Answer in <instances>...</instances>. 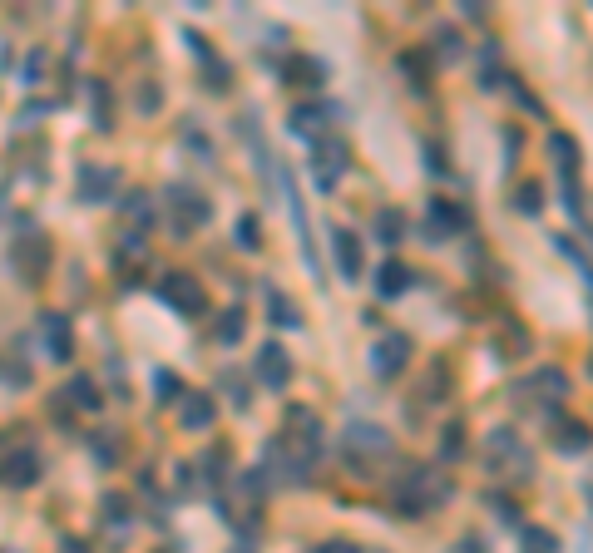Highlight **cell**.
Masks as SVG:
<instances>
[{
  "label": "cell",
  "instance_id": "1f68e13d",
  "mask_svg": "<svg viewBox=\"0 0 593 553\" xmlns=\"http://www.w3.org/2000/svg\"><path fill=\"white\" fill-rule=\"evenodd\" d=\"M435 55L440 60H460V30H435Z\"/></svg>",
  "mask_w": 593,
  "mask_h": 553
},
{
  "label": "cell",
  "instance_id": "30bf717a",
  "mask_svg": "<svg viewBox=\"0 0 593 553\" xmlns=\"http://www.w3.org/2000/svg\"><path fill=\"white\" fill-rule=\"evenodd\" d=\"M159 297L169 302L173 312H183V316H203V312H208V297H203V287H198L193 277H164V282H159Z\"/></svg>",
  "mask_w": 593,
  "mask_h": 553
},
{
  "label": "cell",
  "instance_id": "f1b7e54d",
  "mask_svg": "<svg viewBox=\"0 0 593 553\" xmlns=\"http://www.w3.org/2000/svg\"><path fill=\"white\" fill-rule=\"evenodd\" d=\"M514 208H519V213H539V208H544V188H539V183H519Z\"/></svg>",
  "mask_w": 593,
  "mask_h": 553
},
{
  "label": "cell",
  "instance_id": "3957f363",
  "mask_svg": "<svg viewBox=\"0 0 593 553\" xmlns=\"http://www.w3.org/2000/svg\"><path fill=\"white\" fill-rule=\"evenodd\" d=\"M262 470L267 479H277V484H307V474H312V460L287 440V435H277L272 445H267V460H262Z\"/></svg>",
  "mask_w": 593,
  "mask_h": 553
},
{
  "label": "cell",
  "instance_id": "44dd1931",
  "mask_svg": "<svg viewBox=\"0 0 593 553\" xmlns=\"http://www.w3.org/2000/svg\"><path fill=\"white\" fill-rule=\"evenodd\" d=\"M65 400H70L75 410H99V405H104V391H99V381H94V376H85V371H80V376H70Z\"/></svg>",
  "mask_w": 593,
  "mask_h": 553
},
{
  "label": "cell",
  "instance_id": "5bb4252c",
  "mask_svg": "<svg viewBox=\"0 0 593 553\" xmlns=\"http://www.w3.org/2000/svg\"><path fill=\"white\" fill-rule=\"evenodd\" d=\"M312 163H317V183L322 188H337V178L346 173V144L341 139H322L312 149Z\"/></svg>",
  "mask_w": 593,
  "mask_h": 553
},
{
  "label": "cell",
  "instance_id": "484cf974",
  "mask_svg": "<svg viewBox=\"0 0 593 553\" xmlns=\"http://www.w3.org/2000/svg\"><path fill=\"white\" fill-rule=\"evenodd\" d=\"M99 509L109 514V529H114V534H124V529H129V499H124V494H104V499H99Z\"/></svg>",
  "mask_w": 593,
  "mask_h": 553
},
{
  "label": "cell",
  "instance_id": "8fae6325",
  "mask_svg": "<svg viewBox=\"0 0 593 553\" xmlns=\"http://www.w3.org/2000/svg\"><path fill=\"white\" fill-rule=\"evenodd\" d=\"M337 119V109L327 104V99H307V104H297L292 109V134H302V139H317L322 144V129Z\"/></svg>",
  "mask_w": 593,
  "mask_h": 553
},
{
  "label": "cell",
  "instance_id": "ffe728a7",
  "mask_svg": "<svg viewBox=\"0 0 593 553\" xmlns=\"http://www.w3.org/2000/svg\"><path fill=\"white\" fill-rule=\"evenodd\" d=\"M406 228H411V223H406V213H401V208H381V213H376V223H371V233H376L381 247H401V242H406Z\"/></svg>",
  "mask_w": 593,
  "mask_h": 553
},
{
  "label": "cell",
  "instance_id": "277c9868",
  "mask_svg": "<svg viewBox=\"0 0 593 553\" xmlns=\"http://www.w3.org/2000/svg\"><path fill=\"white\" fill-rule=\"evenodd\" d=\"M169 208H173V233H188V228H203L208 218H213V208H208V198L198 193V188H188V183H169Z\"/></svg>",
  "mask_w": 593,
  "mask_h": 553
},
{
  "label": "cell",
  "instance_id": "ac0fdd59",
  "mask_svg": "<svg viewBox=\"0 0 593 553\" xmlns=\"http://www.w3.org/2000/svg\"><path fill=\"white\" fill-rule=\"evenodd\" d=\"M411 282H416V272H411L406 262H396V257H391V262L376 272V297H386V302H391V297H406V287H411Z\"/></svg>",
  "mask_w": 593,
  "mask_h": 553
},
{
  "label": "cell",
  "instance_id": "4fadbf2b",
  "mask_svg": "<svg viewBox=\"0 0 593 553\" xmlns=\"http://www.w3.org/2000/svg\"><path fill=\"white\" fill-rule=\"evenodd\" d=\"M213 420H218V400H213V395L188 391L183 400H178V425H183V430H193V435H198V430H208Z\"/></svg>",
  "mask_w": 593,
  "mask_h": 553
},
{
  "label": "cell",
  "instance_id": "2e32d148",
  "mask_svg": "<svg viewBox=\"0 0 593 553\" xmlns=\"http://www.w3.org/2000/svg\"><path fill=\"white\" fill-rule=\"evenodd\" d=\"M114 193H119V173L114 168H94L89 163L85 173H80V198L85 203H109Z\"/></svg>",
  "mask_w": 593,
  "mask_h": 553
},
{
  "label": "cell",
  "instance_id": "7402d4cb",
  "mask_svg": "<svg viewBox=\"0 0 593 553\" xmlns=\"http://www.w3.org/2000/svg\"><path fill=\"white\" fill-rule=\"evenodd\" d=\"M554 445H559L564 455H584V450H589V425H584V420H559V425H554Z\"/></svg>",
  "mask_w": 593,
  "mask_h": 553
},
{
  "label": "cell",
  "instance_id": "74e56055",
  "mask_svg": "<svg viewBox=\"0 0 593 553\" xmlns=\"http://www.w3.org/2000/svg\"><path fill=\"white\" fill-rule=\"evenodd\" d=\"M159 391H164V395H173V391H178V395H188L183 386H173V376H159Z\"/></svg>",
  "mask_w": 593,
  "mask_h": 553
},
{
  "label": "cell",
  "instance_id": "8d00e7d4",
  "mask_svg": "<svg viewBox=\"0 0 593 553\" xmlns=\"http://www.w3.org/2000/svg\"><path fill=\"white\" fill-rule=\"evenodd\" d=\"M317 553H356V544H346V539H337V544H322Z\"/></svg>",
  "mask_w": 593,
  "mask_h": 553
},
{
  "label": "cell",
  "instance_id": "d590c367",
  "mask_svg": "<svg viewBox=\"0 0 593 553\" xmlns=\"http://www.w3.org/2000/svg\"><path fill=\"white\" fill-rule=\"evenodd\" d=\"M455 553H485V544H480V534H465V539L455 544Z\"/></svg>",
  "mask_w": 593,
  "mask_h": 553
},
{
  "label": "cell",
  "instance_id": "603a6c76",
  "mask_svg": "<svg viewBox=\"0 0 593 553\" xmlns=\"http://www.w3.org/2000/svg\"><path fill=\"white\" fill-rule=\"evenodd\" d=\"M262 297H267V316H272L277 326H302V307H297V302H292L287 292H277V287H267Z\"/></svg>",
  "mask_w": 593,
  "mask_h": 553
},
{
  "label": "cell",
  "instance_id": "cb8c5ba5",
  "mask_svg": "<svg viewBox=\"0 0 593 553\" xmlns=\"http://www.w3.org/2000/svg\"><path fill=\"white\" fill-rule=\"evenodd\" d=\"M243 307H228V312L218 316V326H213V336H218V346H238L243 341Z\"/></svg>",
  "mask_w": 593,
  "mask_h": 553
},
{
  "label": "cell",
  "instance_id": "e0dca14e",
  "mask_svg": "<svg viewBox=\"0 0 593 553\" xmlns=\"http://www.w3.org/2000/svg\"><path fill=\"white\" fill-rule=\"evenodd\" d=\"M332 257H337V267H341L346 282L361 277V237L351 233V228H337V233H332Z\"/></svg>",
  "mask_w": 593,
  "mask_h": 553
},
{
  "label": "cell",
  "instance_id": "f35d334b",
  "mask_svg": "<svg viewBox=\"0 0 593 553\" xmlns=\"http://www.w3.org/2000/svg\"><path fill=\"white\" fill-rule=\"evenodd\" d=\"M589 233H593V208H589Z\"/></svg>",
  "mask_w": 593,
  "mask_h": 553
},
{
  "label": "cell",
  "instance_id": "d6a6232c",
  "mask_svg": "<svg viewBox=\"0 0 593 553\" xmlns=\"http://www.w3.org/2000/svg\"><path fill=\"white\" fill-rule=\"evenodd\" d=\"M238 247H248V252L262 247V228H257L253 213H243V218H238Z\"/></svg>",
  "mask_w": 593,
  "mask_h": 553
},
{
  "label": "cell",
  "instance_id": "7c38bea8",
  "mask_svg": "<svg viewBox=\"0 0 593 553\" xmlns=\"http://www.w3.org/2000/svg\"><path fill=\"white\" fill-rule=\"evenodd\" d=\"M40 336H45V351H50L55 361H70V356H75V331H70V316L45 312V316H40Z\"/></svg>",
  "mask_w": 593,
  "mask_h": 553
},
{
  "label": "cell",
  "instance_id": "d6986e66",
  "mask_svg": "<svg viewBox=\"0 0 593 553\" xmlns=\"http://www.w3.org/2000/svg\"><path fill=\"white\" fill-rule=\"evenodd\" d=\"M430 223H435L445 237H455V233L470 228V213H465L460 203H450V198H430Z\"/></svg>",
  "mask_w": 593,
  "mask_h": 553
},
{
  "label": "cell",
  "instance_id": "4dcf8cb0",
  "mask_svg": "<svg viewBox=\"0 0 593 553\" xmlns=\"http://www.w3.org/2000/svg\"><path fill=\"white\" fill-rule=\"evenodd\" d=\"M114 440H119V435H94V440H89V450H94L99 465H119V445H114Z\"/></svg>",
  "mask_w": 593,
  "mask_h": 553
},
{
  "label": "cell",
  "instance_id": "9a60e30c",
  "mask_svg": "<svg viewBox=\"0 0 593 553\" xmlns=\"http://www.w3.org/2000/svg\"><path fill=\"white\" fill-rule=\"evenodd\" d=\"M15 267H20L30 282H40L45 267H50V242H45V237H25V242H15Z\"/></svg>",
  "mask_w": 593,
  "mask_h": 553
},
{
  "label": "cell",
  "instance_id": "8992f818",
  "mask_svg": "<svg viewBox=\"0 0 593 553\" xmlns=\"http://www.w3.org/2000/svg\"><path fill=\"white\" fill-rule=\"evenodd\" d=\"M514 395L524 400V395H534L529 405H559V400H569V376L559 371V366H534V376H524Z\"/></svg>",
  "mask_w": 593,
  "mask_h": 553
},
{
  "label": "cell",
  "instance_id": "e575fe53",
  "mask_svg": "<svg viewBox=\"0 0 593 553\" xmlns=\"http://www.w3.org/2000/svg\"><path fill=\"white\" fill-rule=\"evenodd\" d=\"M94 119H99V129H114V124H109V89H104V84L94 89Z\"/></svg>",
  "mask_w": 593,
  "mask_h": 553
},
{
  "label": "cell",
  "instance_id": "d4e9b609",
  "mask_svg": "<svg viewBox=\"0 0 593 553\" xmlns=\"http://www.w3.org/2000/svg\"><path fill=\"white\" fill-rule=\"evenodd\" d=\"M549 154L559 158V168H564V178L579 168V144L569 139V134H549Z\"/></svg>",
  "mask_w": 593,
  "mask_h": 553
},
{
  "label": "cell",
  "instance_id": "f546056e",
  "mask_svg": "<svg viewBox=\"0 0 593 553\" xmlns=\"http://www.w3.org/2000/svg\"><path fill=\"white\" fill-rule=\"evenodd\" d=\"M524 553H559V539L549 529H524Z\"/></svg>",
  "mask_w": 593,
  "mask_h": 553
},
{
  "label": "cell",
  "instance_id": "ba28073f",
  "mask_svg": "<svg viewBox=\"0 0 593 553\" xmlns=\"http://www.w3.org/2000/svg\"><path fill=\"white\" fill-rule=\"evenodd\" d=\"M341 450H346V460H381V455H391V440H386V430H381V425L356 420V425H346Z\"/></svg>",
  "mask_w": 593,
  "mask_h": 553
},
{
  "label": "cell",
  "instance_id": "4316f807",
  "mask_svg": "<svg viewBox=\"0 0 593 553\" xmlns=\"http://www.w3.org/2000/svg\"><path fill=\"white\" fill-rule=\"evenodd\" d=\"M124 213H129V223L149 228V223H154V198H149V193H129V198H124Z\"/></svg>",
  "mask_w": 593,
  "mask_h": 553
},
{
  "label": "cell",
  "instance_id": "83f0119b",
  "mask_svg": "<svg viewBox=\"0 0 593 553\" xmlns=\"http://www.w3.org/2000/svg\"><path fill=\"white\" fill-rule=\"evenodd\" d=\"M159 104H164L159 84H149V79H144V84L134 89V109H139V114H159Z\"/></svg>",
  "mask_w": 593,
  "mask_h": 553
},
{
  "label": "cell",
  "instance_id": "7a4b0ae2",
  "mask_svg": "<svg viewBox=\"0 0 593 553\" xmlns=\"http://www.w3.org/2000/svg\"><path fill=\"white\" fill-rule=\"evenodd\" d=\"M411 356H416V346H411L406 331H381V336L371 341V376L391 381V376H401V371L411 366Z\"/></svg>",
  "mask_w": 593,
  "mask_h": 553
},
{
  "label": "cell",
  "instance_id": "9c48e42d",
  "mask_svg": "<svg viewBox=\"0 0 593 553\" xmlns=\"http://www.w3.org/2000/svg\"><path fill=\"white\" fill-rule=\"evenodd\" d=\"M35 479H40V455H35V445H15V450L0 455V484L30 489Z\"/></svg>",
  "mask_w": 593,
  "mask_h": 553
},
{
  "label": "cell",
  "instance_id": "52a82bcc",
  "mask_svg": "<svg viewBox=\"0 0 593 553\" xmlns=\"http://www.w3.org/2000/svg\"><path fill=\"white\" fill-rule=\"evenodd\" d=\"M490 470L509 474V479L529 474V450L524 440H514V430H490Z\"/></svg>",
  "mask_w": 593,
  "mask_h": 553
},
{
  "label": "cell",
  "instance_id": "6da1fadb",
  "mask_svg": "<svg viewBox=\"0 0 593 553\" xmlns=\"http://www.w3.org/2000/svg\"><path fill=\"white\" fill-rule=\"evenodd\" d=\"M445 499H450V479H445L440 470L416 465V470H406V479H396V509L411 514V519H421V514H430V509H440Z\"/></svg>",
  "mask_w": 593,
  "mask_h": 553
},
{
  "label": "cell",
  "instance_id": "5b68a950",
  "mask_svg": "<svg viewBox=\"0 0 593 553\" xmlns=\"http://www.w3.org/2000/svg\"><path fill=\"white\" fill-rule=\"evenodd\" d=\"M253 381L267 386V391H287V381H292V356H287L282 341H262V346H257Z\"/></svg>",
  "mask_w": 593,
  "mask_h": 553
},
{
  "label": "cell",
  "instance_id": "836d02e7",
  "mask_svg": "<svg viewBox=\"0 0 593 553\" xmlns=\"http://www.w3.org/2000/svg\"><path fill=\"white\" fill-rule=\"evenodd\" d=\"M440 455H445V460H460V455H465V430H460V425H445V445H440Z\"/></svg>",
  "mask_w": 593,
  "mask_h": 553
}]
</instances>
